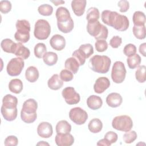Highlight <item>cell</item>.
Wrapping results in <instances>:
<instances>
[{
    "mask_svg": "<svg viewBox=\"0 0 146 146\" xmlns=\"http://www.w3.org/2000/svg\"><path fill=\"white\" fill-rule=\"evenodd\" d=\"M62 95L65 102L69 105L78 104L80 100V95L77 93L74 87H67L62 92Z\"/></svg>",
    "mask_w": 146,
    "mask_h": 146,
    "instance_id": "7c38bea8",
    "label": "cell"
},
{
    "mask_svg": "<svg viewBox=\"0 0 146 146\" xmlns=\"http://www.w3.org/2000/svg\"><path fill=\"white\" fill-rule=\"evenodd\" d=\"M15 27L17 31L23 32H30V24L29 22L26 19L17 20Z\"/></svg>",
    "mask_w": 146,
    "mask_h": 146,
    "instance_id": "836d02e7",
    "label": "cell"
},
{
    "mask_svg": "<svg viewBox=\"0 0 146 146\" xmlns=\"http://www.w3.org/2000/svg\"><path fill=\"white\" fill-rule=\"evenodd\" d=\"M79 66L80 65L78 62L74 57H71L67 59L64 62L65 68L74 74L78 72Z\"/></svg>",
    "mask_w": 146,
    "mask_h": 146,
    "instance_id": "603a6c76",
    "label": "cell"
},
{
    "mask_svg": "<svg viewBox=\"0 0 146 146\" xmlns=\"http://www.w3.org/2000/svg\"><path fill=\"white\" fill-rule=\"evenodd\" d=\"M36 145H49V144L44 141H39V143H38L36 144Z\"/></svg>",
    "mask_w": 146,
    "mask_h": 146,
    "instance_id": "f5cc1de1",
    "label": "cell"
},
{
    "mask_svg": "<svg viewBox=\"0 0 146 146\" xmlns=\"http://www.w3.org/2000/svg\"><path fill=\"white\" fill-rule=\"evenodd\" d=\"M72 57L75 58L77 61L78 62L80 66H83L85 63L86 59L83 58V56L80 54L78 50H76L72 54Z\"/></svg>",
    "mask_w": 146,
    "mask_h": 146,
    "instance_id": "7dc6e473",
    "label": "cell"
},
{
    "mask_svg": "<svg viewBox=\"0 0 146 146\" xmlns=\"http://www.w3.org/2000/svg\"><path fill=\"white\" fill-rule=\"evenodd\" d=\"M18 140L15 136L11 135L7 136L4 141V144L6 146H16L18 145Z\"/></svg>",
    "mask_w": 146,
    "mask_h": 146,
    "instance_id": "f6af8a7d",
    "label": "cell"
},
{
    "mask_svg": "<svg viewBox=\"0 0 146 146\" xmlns=\"http://www.w3.org/2000/svg\"><path fill=\"white\" fill-rule=\"evenodd\" d=\"M88 128L91 132L96 133L102 131L103 128V123L99 119L94 118L90 121L88 125Z\"/></svg>",
    "mask_w": 146,
    "mask_h": 146,
    "instance_id": "d4e9b609",
    "label": "cell"
},
{
    "mask_svg": "<svg viewBox=\"0 0 146 146\" xmlns=\"http://www.w3.org/2000/svg\"><path fill=\"white\" fill-rule=\"evenodd\" d=\"M117 6L120 7V11L121 13H125L127 11L129 8V2L125 0H121L119 1Z\"/></svg>",
    "mask_w": 146,
    "mask_h": 146,
    "instance_id": "c3c4849f",
    "label": "cell"
},
{
    "mask_svg": "<svg viewBox=\"0 0 146 146\" xmlns=\"http://www.w3.org/2000/svg\"><path fill=\"white\" fill-rule=\"evenodd\" d=\"M62 81L58 74H54L47 82V85L49 88L52 90H58L62 88L63 85Z\"/></svg>",
    "mask_w": 146,
    "mask_h": 146,
    "instance_id": "44dd1931",
    "label": "cell"
},
{
    "mask_svg": "<svg viewBox=\"0 0 146 146\" xmlns=\"http://www.w3.org/2000/svg\"><path fill=\"white\" fill-rule=\"evenodd\" d=\"M95 47L98 52H104L108 48V43L106 40H97L95 43Z\"/></svg>",
    "mask_w": 146,
    "mask_h": 146,
    "instance_id": "60d3db41",
    "label": "cell"
},
{
    "mask_svg": "<svg viewBox=\"0 0 146 146\" xmlns=\"http://www.w3.org/2000/svg\"><path fill=\"white\" fill-rule=\"evenodd\" d=\"M38 13L43 16H50L52 14L53 8L48 4H43L38 8Z\"/></svg>",
    "mask_w": 146,
    "mask_h": 146,
    "instance_id": "74e56055",
    "label": "cell"
},
{
    "mask_svg": "<svg viewBox=\"0 0 146 146\" xmlns=\"http://www.w3.org/2000/svg\"><path fill=\"white\" fill-rule=\"evenodd\" d=\"M110 86V80L104 76L98 78L94 85V91L97 94H102Z\"/></svg>",
    "mask_w": 146,
    "mask_h": 146,
    "instance_id": "9a60e30c",
    "label": "cell"
},
{
    "mask_svg": "<svg viewBox=\"0 0 146 146\" xmlns=\"http://www.w3.org/2000/svg\"><path fill=\"white\" fill-rule=\"evenodd\" d=\"M55 141L58 146H70L74 143V137L70 133H57Z\"/></svg>",
    "mask_w": 146,
    "mask_h": 146,
    "instance_id": "4fadbf2b",
    "label": "cell"
},
{
    "mask_svg": "<svg viewBox=\"0 0 146 146\" xmlns=\"http://www.w3.org/2000/svg\"><path fill=\"white\" fill-rule=\"evenodd\" d=\"M122 43V39L119 36H113L110 40V45L113 48H118Z\"/></svg>",
    "mask_w": 146,
    "mask_h": 146,
    "instance_id": "bcb514c9",
    "label": "cell"
},
{
    "mask_svg": "<svg viewBox=\"0 0 146 146\" xmlns=\"http://www.w3.org/2000/svg\"><path fill=\"white\" fill-rule=\"evenodd\" d=\"M141 57L137 54H135L132 56L128 57V58L127 59V63L128 66L131 69H135L138 67L141 63Z\"/></svg>",
    "mask_w": 146,
    "mask_h": 146,
    "instance_id": "4dcf8cb0",
    "label": "cell"
},
{
    "mask_svg": "<svg viewBox=\"0 0 146 146\" xmlns=\"http://www.w3.org/2000/svg\"><path fill=\"white\" fill-rule=\"evenodd\" d=\"M111 59L106 55H96L90 60L91 69L99 74H106L108 72L111 66Z\"/></svg>",
    "mask_w": 146,
    "mask_h": 146,
    "instance_id": "5b68a950",
    "label": "cell"
},
{
    "mask_svg": "<svg viewBox=\"0 0 146 146\" xmlns=\"http://www.w3.org/2000/svg\"><path fill=\"white\" fill-rule=\"evenodd\" d=\"M87 1L86 0H73L71 2V8L74 13L78 17L82 16L84 11Z\"/></svg>",
    "mask_w": 146,
    "mask_h": 146,
    "instance_id": "e0dca14e",
    "label": "cell"
},
{
    "mask_svg": "<svg viewBox=\"0 0 146 146\" xmlns=\"http://www.w3.org/2000/svg\"><path fill=\"white\" fill-rule=\"evenodd\" d=\"M145 47H146L145 43H143L141 44L139 46V52L144 56H145Z\"/></svg>",
    "mask_w": 146,
    "mask_h": 146,
    "instance_id": "f907efd6",
    "label": "cell"
},
{
    "mask_svg": "<svg viewBox=\"0 0 146 146\" xmlns=\"http://www.w3.org/2000/svg\"><path fill=\"white\" fill-rule=\"evenodd\" d=\"M51 33V26L48 22L45 19H38L35 24L34 35L39 40L47 39Z\"/></svg>",
    "mask_w": 146,
    "mask_h": 146,
    "instance_id": "52a82bcc",
    "label": "cell"
},
{
    "mask_svg": "<svg viewBox=\"0 0 146 146\" xmlns=\"http://www.w3.org/2000/svg\"><path fill=\"white\" fill-rule=\"evenodd\" d=\"M126 73L124 64L122 62L116 61L113 63L111 71V78L114 83L119 84L123 82Z\"/></svg>",
    "mask_w": 146,
    "mask_h": 146,
    "instance_id": "9c48e42d",
    "label": "cell"
},
{
    "mask_svg": "<svg viewBox=\"0 0 146 146\" xmlns=\"http://www.w3.org/2000/svg\"><path fill=\"white\" fill-rule=\"evenodd\" d=\"M101 18L103 23L119 31L127 30L129 25L128 18L116 11L108 10H103L101 14Z\"/></svg>",
    "mask_w": 146,
    "mask_h": 146,
    "instance_id": "6da1fadb",
    "label": "cell"
},
{
    "mask_svg": "<svg viewBox=\"0 0 146 146\" xmlns=\"http://www.w3.org/2000/svg\"><path fill=\"white\" fill-rule=\"evenodd\" d=\"M14 54L22 59H26L30 56V51L29 49L23 46L22 43L18 42L16 44Z\"/></svg>",
    "mask_w": 146,
    "mask_h": 146,
    "instance_id": "d6986e66",
    "label": "cell"
},
{
    "mask_svg": "<svg viewBox=\"0 0 146 146\" xmlns=\"http://www.w3.org/2000/svg\"><path fill=\"white\" fill-rule=\"evenodd\" d=\"M137 133L135 131H129L123 135V139L125 143L131 144L137 139Z\"/></svg>",
    "mask_w": 146,
    "mask_h": 146,
    "instance_id": "f35d334b",
    "label": "cell"
},
{
    "mask_svg": "<svg viewBox=\"0 0 146 146\" xmlns=\"http://www.w3.org/2000/svg\"><path fill=\"white\" fill-rule=\"evenodd\" d=\"M17 43L14 42L11 39L6 38L3 39L1 43V47L3 51L7 53L14 54Z\"/></svg>",
    "mask_w": 146,
    "mask_h": 146,
    "instance_id": "4316f807",
    "label": "cell"
},
{
    "mask_svg": "<svg viewBox=\"0 0 146 146\" xmlns=\"http://www.w3.org/2000/svg\"><path fill=\"white\" fill-rule=\"evenodd\" d=\"M104 138L111 144L116 143L117 140L118 136L115 132L113 131H108L105 134Z\"/></svg>",
    "mask_w": 146,
    "mask_h": 146,
    "instance_id": "ee69618b",
    "label": "cell"
},
{
    "mask_svg": "<svg viewBox=\"0 0 146 146\" xmlns=\"http://www.w3.org/2000/svg\"><path fill=\"white\" fill-rule=\"evenodd\" d=\"M132 32L134 36L138 39H144L146 36V30L145 25L133 26Z\"/></svg>",
    "mask_w": 146,
    "mask_h": 146,
    "instance_id": "d6a6232c",
    "label": "cell"
},
{
    "mask_svg": "<svg viewBox=\"0 0 146 146\" xmlns=\"http://www.w3.org/2000/svg\"><path fill=\"white\" fill-rule=\"evenodd\" d=\"M87 31L90 35L94 36L96 40H106L108 37V29L101 24L99 21L88 22Z\"/></svg>",
    "mask_w": 146,
    "mask_h": 146,
    "instance_id": "8992f818",
    "label": "cell"
},
{
    "mask_svg": "<svg viewBox=\"0 0 146 146\" xmlns=\"http://www.w3.org/2000/svg\"><path fill=\"white\" fill-rule=\"evenodd\" d=\"M146 67L144 65L139 66L135 72L136 79L139 83H144L146 80L145 78Z\"/></svg>",
    "mask_w": 146,
    "mask_h": 146,
    "instance_id": "e575fe53",
    "label": "cell"
},
{
    "mask_svg": "<svg viewBox=\"0 0 146 146\" xmlns=\"http://www.w3.org/2000/svg\"><path fill=\"white\" fill-rule=\"evenodd\" d=\"M61 80L64 82H69L73 79V74L67 69L62 70L60 72L59 75Z\"/></svg>",
    "mask_w": 146,
    "mask_h": 146,
    "instance_id": "b9f144b4",
    "label": "cell"
},
{
    "mask_svg": "<svg viewBox=\"0 0 146 146\" xmlns=\"http://www.w3.org/2000/svg\"><path fill=\"white\" fill-rule=\"evenodd\" d=\"M123 102V98L120 94L117 92H112L108 95L106 98L107 105L112 108L119 107Z\"/></svg>",
    "mask_w": 146,
    "mask_h": 146,
    "instance_id": "ac0fdd59",
    "label": "cell"
},
{
    "mask_svg": "<svg viewBox=\"0 0 146 146\" xmlns=\"http://www.w3.org/2000/svg\"><path fill=\"white\" fill-rule=\"evenodd\" d=\"M39 71L34 66L29 67L25 71V77L27 81L31 83L35 82L39 78Z\"/></svg>",
    "mask_w": 146,
    "mask_h": 146,
    "instance_id": "7402d4cb",
    "label": "cell"
},
{
    "mask_svg": "<svg viewBox=\"0 0 146 146\" xmlns=\"http://www.w3.org/2000/svg\"><path fill=\"white\" fill-rule=\"evenodd\" d=\"M112 126L117 131L127 132L132 128L133 121L132 119L128 115L117 116L113 119Z\"/></svg>",
    "mask_w": 146,
    "mask_h": 146,
    "instance_id": "ba28073f",
    "label": "cell"
},
{
    "mask_svg": "<svg viewBox=\"0 0 146 146\" xmlns=\"http://www.w3.org/2000/svg\"><path fill=\"white\" fill-rule=\"evenodd\" d=\"M123 52L124 55L128 57L132 56L136 53V47L133 44H127L124 47Z\"/></svg>",
    "mask_w": 146,
    "mask_h": 146,
    "instance_id": "ab89813d",
    "label": "cell"
},
{
    "mask_svg": "<svg viewBox=\"0 0 146 146\" xmlns=\"http://www.w3.org/2000/svg\"><path fill=\"white\" fill-rule=\"evenodd\" d=\"M100 18V13L99 10L94 7H90L87 11L86 19L88 22H94L98 21Z\"/></svg>",
    "mask_w": 146,
    "mask_h": 146,
    "instance_id": "1f68e13d",
    "label": "cell"
},
{
    "mask_svg": "<svg viewBox=\"0 0 146 146\" xmlns=\"http://www.w3.org/2000/svg\"><path fill=\"white\" fill-rule=\"evenodd\" d=\"M70 120L77 125H82L86 123L88 119L87 112L80 107H74L69 112Z\"/></svg>",
    "mask_w": 146,
    "mask_h": 146,
    "instance_id": "8fae6325",
    "label": "cell"
},
{
    "mask_svg": "<svg viewBox=\"0 0 146 146\" xmlns=\"http://www.w3.org/2000/svg\"><path fill=\"white\" fill-rule=\"evenodd\" d=\"M50 44L51 47L56 51H61L65 47L66 39L61 35H54L50 40Z\"/></svg>",
    "mask_w": 146,
    "mask_h": 146,
    "instance_id": "2e32d148",
    "label": "cell"
},
{
    "mask_svg": "<svg viewBox=\"0 0 146 146\" xmlns=\"http://www.w3.org/2000/svg\"><path fill=\"white\" fill-rule=\"evenodd\" d=\"M103 104V101L100 97L92 95L90 96L87 99V106L92 110H96L101 108Z\"/></svg>",
    "mask_w": 146,
    "mask_h": 146,
    "instance_id": "ffe728a7",
    "label": "cell"
},
{
    "mask_svg": "<svg viewBox=\"0 0 146 146\" xmlns=\"http://www.w3.org/2000/svg\"><path fill=\"white\" fill-rule=\"evenodd\" d=\"M58 55L54 52H46L43 56L44 63L49 66H52L55 64L58 61Z\"/></svg>",
    "mask_w": 146,
    "mask_h": 146,
    "instance_id": "83f0119b",
    "label": "cell"
},
{
    "mask_svg": "<svg viewBox=\"0 0 146 146\" xmlns=\"http://www.w3.org/2000/svg\"><path fill=\"white\" fill-rule=\"evenodd\" d=\"M50 2L53 3L55 6H58L59 5L63 4L65 3V2L63 1H50Z\"/></svg>",
    "mask_w": 146,
    "mask_h": 146,
    "instance_id": "816d5d0a",
    "label": "cell"
},
{
    "mask_svg": "<svg viewBox=\"0 0 146 146\" xmlns=\"http://www.w3.org/2000/svg\"><path fill=\"white\" fill-rule=\"evenodd\" d=\"M24 66L23 59L18 57L14 58L9 62L6 67V71L10 76H16L20 75Z\"/></svg>",
    "mask_w": 146,
    "mask_h": 146,
    "instance_id": "30bf717a",
    "label": "cell"
},
{
    "mask_svg": "<svg viewBox=\"0 0 146 146\" xmlns=\"http://www.w3.org/2000/svg\"><path fill=\"white\" fill-rule=\"evenodd\" d=\"M37 133L42 138H49L53 133L52 126L48 122H41L37 127Z\"/></svg>",
    "mask_w": 146,
    "mask_h": 146,
    "instance_id": "5bb4252c",
    "label": "cell"
},
{
    "mask_svg": "<svg viewBox=\"0 0 146 146\" xmlns=\"http://www.w3.org/2000/svg\"><path fill=\"white\" fill-rule=\"evenodd\" d=\"M97 145H103V146H110L111 144L107 141L104 138L103 139H101L99 140L97 143Z\"/></svg>",
    "mask_w": 146,
    "mask_h": 146,
    "instance_id": "681fc988",
    "label": "cell"
},
{
    "mask_svg": "<svg viewBox=\"0 0 146 146\" xmlns=\"http://www.w3.org/2000/svg\"><path fill=\"white\" fill-rule=\"evenodd\" d=\"M46 51H47L46 46L43 43H37L35 46L34 49L35 56L39 59L43 58V55L46 52Z\"/></svg>",
    "mask_w": 146,
    "mask_h": 146,
    "instance_id": "d590c367",
    "label": "cell"
},
{
    "mask_svg": "<svg viewBox=\"0 0 146 146\" xmlns=\"http://www.w3.org/2000/svg\"><path fill=\"white\" fill-rule=\"evenodd\" d=\"M57 19V26L59 31L63 33L71 32L74 26L73 19L71 17L70 11L64 7H59L55 13Z\"/></svg>",
    "mask_w": 146,
    "mask_h": 146,
    "instance_id": "3957f363",
    "label": "cell"
},
{
    "mask_svg": "<svg viewBox=\"0 0 146 146\" xmlns=\"http://www.w3.org/2000/svg\"><path fill=\"white\" fill-rule=\"evenodd\" d=\"M56 133H67L71 131V125L66 120H62L58 122L55 127Z\"/></svg>",
    "mask_w": 146,
    "mask_h": 146,
    "instance_id": "484cf974",
    "label": "cell"
},
{
    "mask_svg": "<svg viewBox=\"0 0 146 146\" xmlns=\"http://www.w3.org/2000/svg\"><path fill=\"white\" fill-rule=\"evenodd\" d=\"M9 89L13 93L19 94L23 90V83L19 79H13L9 83Z\"/></svg>",
    "mask_w": 146,
    "mask_h": 146,
    "instance_id": "cb8c5ba5",
    "label": "cell"
},
{
    "mask_svg": "<svg viewBox=\"0 0 146 146\" xmlns=\"http://www.w3.org/2000/svg\"><path fill=\"white\" fill-rule=\"evenodd\" d=\"M78 50L80 54L85 59L89 58L94 53L93 47L90 43L82 44Z\"/></svg>",
    "mask_w": 146,
    "mask_h": 146,
    "instance_id": "f546056e",
    "label": "cell"
},
{
    "mask_svg": "<svg viewBox=\"0 0 146 146\" xmlns=\"http://www.w3.org/2000/svg\"><path fill=\"white\" fill-rule=\"evenodd\" d=\"M132 21L134 26H143L145 23V15L140 11H135L132 17Z\"/></svg>",
    "mask_w": 146,
    "mask_h": 146,
    "instance_id": "f1b7e54d",
    "label": "cell"
},
{
    "mask_svg": "<svg viewBox=\"0 0 146 146\" xmlns=\"http://www.w3.org/2000/svg\"><path fill=\"white\" fill-rule=\"evenodd\" d=\"M38 103L34 99H29L23 104L21 111V117L23 121L30 124L35 121L37 117Z\"/></svg>",
    "mask_w": 146,
    "mask_h": 146,
    "instance_id": "277c9868",
    "label": "cell"
},
{
    "mask_svg": "<svg viewBox=\"0 0 146 146\" xmlns=\"http://www.w3.org/2000/svg\"><path fill=\"white\" fill-rule=\"evenodd\" d=\"M17 104L18 99L12 95L7 94L3 98L1 112L6 120L11 121L17 118L18 114Z\"/></svg>",
    "mask_w": 146,
    "mask_h": 146,
    "instance_id": "7a4b0ae2",
    "label": "cell"
},
{
    "mask_svg": "<svg viewBox=\"0 0 146 146\" xmlns=\"http://www.w3.org/2000/svg\"><path fill=\"white\" fill-rule=\"evenodd\" d=\"M11 10V3L9 1H1L0 2V11L3 14H7Z\"/></svg>",
    "mask_w": 146,
    "mask_h": 146,
    "instance_id": "7bdbcfd3",
    "label": "cell"
},
{
    "mask_svg": "<svg viewBox=\"0 0 146 146\" xmlns=\"http://www.w3.org/2000/svg\"><path fill=\"white\" fill-rule=\"evenodd\" d=\"M16 40L21 43H27L30 39V32H22L17 31L14 34Z\"/></svg>",
    "mask_w": 146,
    "mask_h": 146,
    "instance_id": "8d00e7d4",
    "label": "cell"
}]
</instances>
